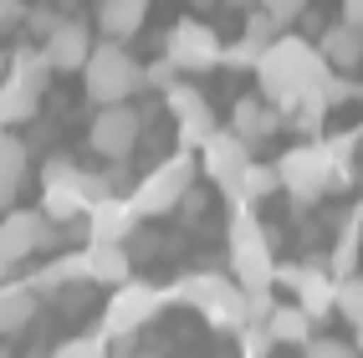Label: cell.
I'll return each instance as SVG.
<instances>
[{"instance_id":"74e56055","label":"cell","mask_w":363,"mask_h":358,"mask_svg":"<svg viewBox=\"0 0 363 358\" xmlns=\"http://www.w3.org/2000/svg\"><path fill=\"white\" fill-rule=\"evenodd\" d=\"M348 343H353V348H358V358H363V323L353 328V338H348Z\"/></svg>"},{"instance_id":"8fae6325","label":"cell","mask_w":363,"mask_h":358,"mask_svg":"<svg viewBox=\"0 0 363 358\" xmlns=\"http://www.w3.org/2000/svg\"><path fill=\"white\" fill-rule=\"evenodd\" d=\"M164 307V292L154 281H143V276H133V281H123V286H113V297H108V307H103V338H133V332L149 323L154 313Z\"/></svg>"},{"instance_id":"4316f807","label":"cell","mask_w":363,"mask_h":358,"mask_svg":"<svg viewBox=\"0 0 363 358\" xmlns=\"http://www.w3.org/2000/svg\"><path fill=\"white\" fill-rule=\"evenodd\" d=\"M277 169H272V164H246V174H240V184H235V195L230 200H240V205H256V200H266V195H277Z\"/></svg>"},{"instance_id":"7c38bea8","label":"cell","mask_w":363,"mask_h":358,"mask_svg":"<svg viewBox=\"0 0 363 358\" xmlns=\"http://www.w3.org/2000/svg\"><path fill=\"white\" fill-rule=\"evenodd\" d=\"M46 246H57V230L41 210H6V220H0V281L11 276L16 261H26L31 251H46Z\"/></svg>"},{"instance_id":"4dcf8cb0","label":"cell","mask_w":363,"mask_h":358,"mask_svg":"<svg viewBox=\"0 0 363 358\" xmlns=\"http://www.w3.org/2000/svg\"><path fill=\"white\" fill-rule=\"evenodd\" d=\"M302 358H358V348L348 338H312L302 348Z\"/></svg>"},{"instance_id":"ac0fdd59","label":"cell","mask_w":363,"mask_h":358,"mask_svg":"<svg viewBox=\"0 0 363 358\" xmlns=\"http://www.w3.org/2000/svg\"><path fill=\"white\" fill-rule=\"evenodd\" d=\"M272 41H277V21L266 16V11H256V16L246 21V31H240V41H235V46H225L220 67H230V72H256L261 52H266Z\"/></svg>"},{"instance_id":"d6986e66","label":"cell","mask_w":363,"mask_h":358,"mask_svg":"<svg viewBox=\"0 0 363 358\" xmlns=\"http://www.w3.org/2000/svg\"><path fill=\"white\" fill-rule=\"evenodd\" d=\"M149 6H154V0H98V16H92V21H98V31L108 41H128V36L143 31Z\"/></svg>"},{"instance_id":"cb8c5ba5","label":"cell","mask_w":363,"mask_h":358,"mask_svg":"<svg viewBox=\"0 0 363 358\" xmlns=\"http://www.w3.org/2000/svg\"><path fill=\"white\" fill-rule=\"evenodd\" d=\"M318 57L328 62V72H353V67L363 62V31L343 26V21H333V26L323 31V41H318Z\"/></svg>"},{"instance_id":"7a4b0ae2","label":"cell","mask_w":363,"mask_h":358,"mask_svg":"<svg viewBox=\"0 0 363 358\" xmlns=\"http://www.w3.org/2000/svg\"><path fill=\"white\" fill-rule=\"evenodd\" d=\"M230 281L240 286L246 297H261V292H277V256H272V235L266 225H256L251 205L235 200V215H230Z\"/></svg>"},{"instance_id":"83f0119b","label":"cell","mask_w":363,"mask_h":358,"mask_svg":"<svg viewBox=\"0 0 363 358\" xmlns=\"http://www.w3.org/2000/svg\"><path fill=\"white\" fill-rule=\"evenodd\" d=\"M333 313H337V318H348L353 328L363 323V272L337 276V286H333Z\"/></svg>"},{"instance_id":"5bb4252c","label":"cell","mask_w":363,"mask_h":358,"mask_svg":"<svg viewBox=\"0 0 363 358\" xmlns=\"http://www.w3.org/2000/svg\"><path fill=\"white\" fill-rule=\"evenodd\" d=\"M138 138H143V118L138 108H98L92 113V128H87V149L98 154V159H128L138 149Z\"/></svg>"},{"instance_id":"b9f144b4","label":"cell","mask_w":363,"mask_h":358,"mask_svg":"<svg viewBox=\"0 0 363 358\" xmlns=\"http://www.w3.org/2000/svg\"><path fill=\"white\" fill-rule=\"evenodd\" d=\"M0 358H11V353H0Z\"/></svg>"},{"instance_id":"ba28073f","label":"cell","mask_w":363,"mask_h":358,"mask_svg":"<svg viewBox=\"0 0 363 358\" xmlns=\"http://www.w3.org/2000/svg\"><path fill=\"white\" fill-rule=\"evenodd\" d=\"M195 169H200V164H195L189 149H174L169 159H159L154 169L133 184V195H128L133 215H138V220H143V215H169L184 200V189H195Z\"/></svg>"},{"instance_id":"52a82bcc","label":"cell","mask_w":363,"mask_h":358,"mask_svg":"<svg viewBox=\"0 0 363 358\" xmlns=\"http://www.w3.org/2000/svg\"><path fill=\"white\" fill-rule=\"evenodd\" d=\"M103 195H113L103 174H87L72 159H46V169H41V215L46 220H77Z\"/></svg>"},{"instance_id":"9a60e30c","label":"cell","mask_w":363,"mask_h":358,"mask_svg":"<svg viewBox=\"0 0 363 358\" xmlns=\"http://www.w3.org/2000/svg\"><path fill=\"white\" fill-rule=\"evenodd\" d=\"M195 164L225 189V195H235V184H240V174H246V164H251V143H240L230 128H215V133L200 143Z\"/></svg>"},{"instance_id":"30bf717a","label":"cell","mask_w":363,"mask_h":358,"mask_svg":"<svg viewBox=\"0 0 363 358\" xmlns=\"http://www.w3.org/2000/svg\"><path fill=\"white\" fill-rule=\"evenodd\" d=\"M277 286L292 292V302L312 323L333 318V286H337V276L328 272V261H318V256H312V261H277Z\"/></svg>"},{"instance_id":"d590c367","label":"cell","mask_w":363,"mask_h":358,"mask_svg":"<svg viewBox=\"0 0 363 358\" xmlns=\"http://www.w3.org/2000/svg\"><path fill=\"white\" fill-rule=\"evenodd\" d=\"M337 21L353 31H363V0H337Z\"/></svg>"},{"instance_id":"5b68a950","label":"cell","mask_w":363,"mask_h":358,"mask_svg":"<svg viewBox=\"0 0 363 358\" xmlns=\"http://www.w3.org/2000/svg\"><path fill=\"white\" fill-rule=\"evenodd\" d=\"M82 87H87V103L118 108V103H128L133 92H143V62L123 41H98L87 67H82Z\"/></svg>"},{"instance_id":"60d3db41","label":"cell","mask_w":363,"mask_h":358,"mask_svg":"<svg viewBox=\"0 0 363 358\" xmlns=\"http://www.w3.org/2000/svg\"><path fill=\"white\" fill-rule=\"evenodd\" d=\"M358 103H363V92H358Z\"/></svg>"},{"instance_id":"7402d4cb","label":"cell","mask_w":363,"mask_h":358,"mask_svg":"<svg viewBox=\"0 0 363 358\" xmlns=\"http://www.w3.org/2000/svg\"><path fill=\"white\" fill-rule=\"evenodd\" d=\"M261 328H266V338L281 343V348H307L312 338H318V332H312V318L302 313L297 302H277V307H272V318H266Z\"/></svg>"},{"instance_id":"f35d334b","label":"cell","mask_w":363,"mask_h":358,"mask_svg":"<svg viewBox=\"0 0 363 358\" xmlns=\"http://www.w3.org/2000/svg\"><path fill=\"white\" fill-rule=\"evenodd\" d=\"M225 6H235V11H246V6H251V0H225Z\"/></svg>"},{"instance_id":"4fadbf2b","label":"cell","mask_w":363,"mask_h":358,"mask_svg":"<svg viewBox=\"0 0 363 358\" xmlns=\"http://www.w3.org/2000/svg\"><path fill=\"white\" fill-rule=\"evenodd\" d=\"M164 108H169V118H174V138H179V149H189L195 154L200 143L215 133V108L205 103V92L195 87V82H169L164 87Z\"/></svg>"},{"instance_id":"ffe728a7","label":"cell","mask_w":363,"mask_h":358,"mask_svg":"<svg viewBox=\"0 0 363 358\" xmlns=\"http://www.w3.org/2000/svg\"><path fill=\"white\" fill-rule=\"evenodd\" d=\"M230 133H235L240 143H261V138L281 133V113L266 103V98H240V103L230 108Z\"/></svg>"},{"instance_id":"277c9868","label":"cell","mask_w":363,"mask_h":358,"mask_svg":"<svg viewBox=\"0 0 363 358\" xmlns=\"http://www.w3.org/2000/svg\"><path fill=\"white\" fill-rule=\"evenodd\" d=\"M164 302L195 307V313H200L210 328H220V332L246 328V292H240L230 276H220V272H189V276H179V281L164 292Z\"/></svg>"},{"instance_id":"d6a6232c","label":"cell","mask_w":363,"mask_h":358,"mask_svg":"<svg viewBox=\"0 0 363 358\" xmlns=\"http://www.w3.org/2000/svg\"><path fill=\"white\" fill-rule=\"evenodd\" d=\"M256 6H261L266 16H272L277 26H286V21H297V16L307 11V0H256Z\"/></svg>"},{"instance_id":"1f68e13d","label":"cell","mask_w":363,"mask_h":358,"mask_svg":"<svg viewBox=\"0 0 363 358\" xmlns=\"http://www.w3.org/2000/svg\"><path fill=\"white\" fill-rule=\"evenodd\" d=\"M272 348H277V343L266 338V328H256V323H246V328H240V358H266Z\"/></svg>"},{"instance_id":"e0dca14e","label":"cell","mask_w":363,"mask_h":358,"mask_svg":"<svg viewBox=\"0 0 363 358\" xmlns=\"http://www.w3.org/2000/svg\"><path fill=\"white\" fill-rule=\"evenodd\" d=\"M82 225H87V246H123L138 230V215H133L128 195H103V200L87 205Z\"/></svg>"},{"instance_id":"8d00e7d4","label":"cell","mask_w":363,"mask_h":358,"mask_svg":"<svg viewBox=\"0 0 363 358\" xmlns=\"http://www.w3.org/2000/svg\"><path fill=\"white\" fill-rule=\"evenodd\" d=\"M21 16H26V11H21V0H0V31H6L11 21H21Z\"/></svg>"},{"instance_id":"603a6c76","label":"cell","mask_w":363,"mask_h":358,"mask_svg":"<svg viewBox=\"0 0 363 358\" xmlns=\"http://www.w3.org/2000/svg\"><path fill=\"white\" fill-rule=\"evenodd\" d=\"M36 313H41V297L31 292V281H0V338L31 328Z\"/></svg>"},{"instance_id":"e575fe53","label":"cell","mask_w":363,"mask_h":358,"mask_svg":"<svg viewBox=\"0 0 363 358\" xmlns=\"http://www.w3.org/2000/svg\"><path fill=\"white\" fill-rule=\"evenodd\" d=\"M57 21H62V16H57V11H46V6H41V11H26V26H31L41 41L52 36V26H57Z\"/></svg>"},{"instance_id":"d4e9b609","label":"cell","mask_w":363,"mask_h":358,"mask_svg":"<svg viewBox=\"0 0 363 358\" xmlns=\"http://www.w3.org/2000/svg\"><path fill=\"white\" fill-rule=\"evenodd\" d=\"M82 272H87V281L123 286V281H133V261L123 246H82Z\"/></svg>"},{"instance_id":"f1b7e54d","label":"cell","mask_w":363,"mask_h":358,"mask_svg":"<svg viewBox=\"0 0 363 358\" xmlns=\"http://www.w3.org/2000/svg\"><path fill=\"white\" fill-rule=\"evenodd\" d=\"M52 358H113L103 332H77V338H62L52 348Z\"/></svg>"},{"instance_id":"836d02e7","label":"cell","mask_w":363,"mask_h":358,"mask_svg":"<svg viewBox=\"0 0 363 358\" xmlns=\"http://www.w3.org/2000/svg\"><path fill=\"white\" fill-rule=\"evenodd\" d=\"M174 77H179V72L169 67V62H149V67H143V87H169Z\"/></svg>"},{"instance_id":"f546056e","label":"cell","mask_w":363,"mask_h":358,"mask_svg":"<svg viewBox=\"0 0 363 358\" xmlns=\"http://www.w3.org/2000/svg\"><path fill=\"white\" fill-rule=\"evenodd\" d=\"M358 92H363V87H358V82H348L343 72H328V77H323V103H328V108H337V103H353Z\"/></svg>"},{"instance_id":"2e32d148","label":"cell","mask_w":363,"mask_h":358,"mask_svg":"<svg viewBox=\"0 0 363 358\" xmlns=\"http://www.w3.org/2000/svg\"><path fill=\"white\" fill-rule=\"evenodd\" d=\"M92 57V21H77V16H62L52 36L41 41V62L46 72H82Z\"/></svg>"},{"instance_id":"8992f818","label":"cell","mask_w":363,"mask_h":358,"mask_svg":"<svg viewBox=\"0 0 363 358\" xmlns=\"http://www.w3.org/2000/svg\"><path fill=\"white\" fill-rule=\"evenodd\" d=\"M0 72H6V77H0V128L31 123V118L41 113L46 82H52V72H46L41 52H31V46H16Z\"/></svg>"},{"instance_id":"ab89813d","label":"cell","mask_w":363,"mask_h":358,"mask_svg":"<svg viewBox=\"0 0 363 358\" xmlns=\"http://www.w3.org/2000/svg\"><path fill=\"white\" fill-rule=\"evenodd\" d=\"M353 220H358V225H363V200H358V210H353Z\"/></svg>"},{"instance_id":"484cf974","label":"cell","mask_w":363,"mask_h":358,"mask_svg":"<svg viewBox=\"0 0 363 358\" xmlns=\"http://www.w3.org/2000/svg\"><path fill=\"white\" fill-rule=\"evenodd\" d=\"M358 256H363V225L348 215V220H343V230H337V241H333L328 272H333V276H353V272H358Z\"/></svg>"},{"instance_id":"6da1fadb","label":"cell","mask_w":363,"mask_h":358,"mask_svg":"<svg viewBox=\"0 0 363 358\" xmlns=\"http://www.w3.org/2000/svg\"><path fill=\"white\" fill-rule=\"evenodd\" d=\"M323 77H328V62L302 36H277L256 62V87L277 113H286L292 103L312 98V92H323Z\"/></svg>"},{"instance_id":"3957f363","label":"cell","mask_w":363,"mask_h":358,"mask_svg":"<svg viewBox=\"0 0 363 358\" xmlns=\"http://www.w3.org/2000/svg\"><path fill=\"white\" fill-rule=\"evenodd\" d=\"M272 169H277V184L297 205H312V200H323L328 189H343L348 184V174L333 164L323 138H302V143H292V149H281V159L272 164Z\"/></svg>"},{"instance_id":"9c48e42d","label":"cell","mask_w":363,"mask_h":358,"mask_svg":"<svg viewBox=\"0 0 363 358\" xmlns=\"http://www.w3.org/2000/svg\"><path fill=\"white\" fill-rule=\"evenodd\" d=\"M220 57H225V41H220V31H215L210 21H200V16L174 21L169 36H164V62L174 67V72H215V67H220Z\"/></svg>"},{"instance_id":"44dd1931","label":"cell","mask_w":363,"mask_h":358,"mask_svg":"<svg viewBox=\"0 0 363 358\" xmlns=\"http://www.w3.org/2000/svg\"><path fill=\"white\" fill-rule=\"evenodd\" d=\"M31 174V154H26V143H21L11 128H0V210H11L16 205V189L26 184Z\"/></svg>"}]
</instances>
